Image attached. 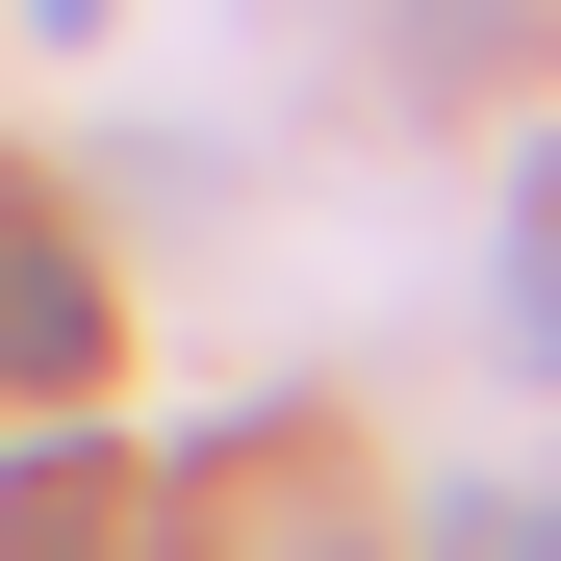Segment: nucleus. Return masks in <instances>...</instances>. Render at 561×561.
Returning <instances> with one entry per match:
<instances>
[{"instance_id":"2","label":"nucleus","mask_w":561,"mask_h":561,"mask_svg":"<svg viewBox=\"0 0 561 561\" xmlns=\"http://www.w3.org/2000/svg\"><path fill=\"white\" fill-rule=\"evenodd\" d=\"M77 357H103V280L51 230H0V383H77Z\"/></svg>"},{"instance_id":"4","label":"nucleus","mask_w":561,"mask_h":561,"mask_svg":"<svg viewBox=\"0 0 561 561\" xmlns=\"http://www.w3.org/2000/svg\"><path fill=\"white\" fill-rule=\"evenodd\" d=\"M459 561H561V485H536V511H459Z\"/></svg>"},{"instance_id":"3","label":"nucleus","mask_w":561,"mask_h":561,"mask_svg":"<svg viewBox=\"0 0 561 561\" xmlns=\"http://www.w3.org/2000/svg\"><path fill=\"white\" fill-rule=\"evenodd\" d=\"M511 357H561V153L511 179Z\"/></svg>"},{"instance_id":"1","label":"nucleus","mask_w":561,"mask_h":561,"mask_svg":"<svg viewBox=\"0 0 561 561\" xmlns=\"http://www.w3.org/2000/svg\"><path fill=\"white\" fill-rule=\"evenodd\" d=\"M0 561H128V485H103V434H26V459H0Z\"/></svg>"}]
</instances>
